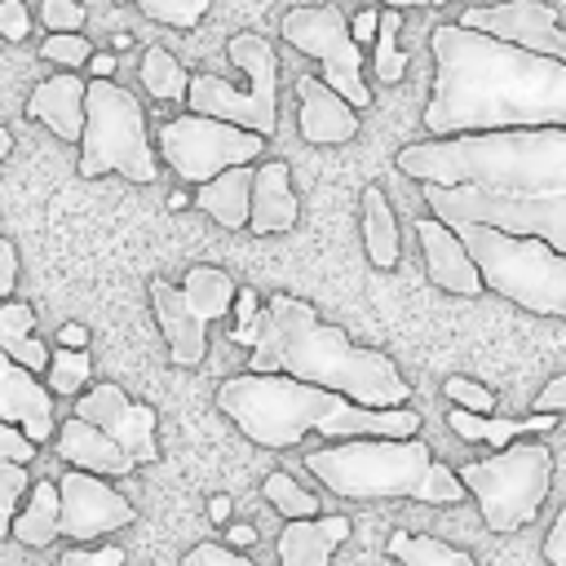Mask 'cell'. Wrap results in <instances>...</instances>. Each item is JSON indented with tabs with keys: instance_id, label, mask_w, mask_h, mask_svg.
Returning a JSON list of instances; mask_svg holds the SVG:
<instances>
[{
	"instance_id": "d590c367",
	"label": "cell",
	"mask_w": 566,
	"mask_h": 566,
	"mask_svg": "<svg viewBox=\"0 0 566 566\" xmlns=\"http://www.w3.org/2000/svg\"><path fill=\"white\" fill-rule=\"evenodd\" d=\"M27 486H31V469L22 460H0V535H9V517L18 513Z\"/></svg>"
},
{
	"instance_id": "681fc988",
	"label": "cell",
	"mask_w": 566,
	"mask_h": 566,
	"mask_svg": "<svg viewBox=\"0 0 566 566\" xmlns=\"http://www.w3.org/2000/svg\"><path fill=\"white\" fill-rule=\"evenodd\" d=\"M84 71H88V75H115V53H106V49L97 53V49H93V53L84 57Z\"/></svg>"
},
{
	"instance_id": "d6a6232c",
	"label": "cell",
	"mask_w": 566,
	"mask_h": 566,
	"mask_svg": "<svg viewBox=\"0 0 566 566\" xmlns=\"http://www.w3.org/2000/svg\"><path fill=\"white\" fill-rule=\"evenodd\" d=\"M398 31H402V9L380 4L376 9V35H371V44H376V75L385 84H398L407 75V53L398 49Z\"/></svg>"
},
{
	"instance_id": "f907efd6",
	"label": "cell",
	"mask_w": 566,
	"mask_h": 566,
	"mask_svg": "<svg viewBox=\"0 0 566 566\" xmlns=\"http://www.w3.org/2000/svg\"><path fill=\"white\" fill-rule=\"evenodd\" d=\"M57 345H71V349L88 345V327H84V323H62V327H57Z\"/></svg>"
},
{
	"instance_id": "e575fe53",
	"label": "cell",
	"mask_w": 566,
	"mask_h": 566,
	"mask_svg": "<svg viewBox=\"0 0 566 566\" xmlns=\"http://www.w3.org/2000/svg\"><path fill=\"white\" fill-rule=\"evenodd\" d=\"M150 22H164V27H199L203 13H208V0H133Z\"/></svg>"
},
{
	"instance_id": "74e56055",
	"label": "cell",
	"mask_w": 566,
	"mask_h": 566,
	"mask_svg": "<svg viewBox=\"0 0 566 566\" xmlns=\"http://www.w3.org/2000/svg\"><path fill=\"white\" fill-rule=\"evenodd\" d=\"M442 394H447L455 407H464V411H495V394H491L482 380H473V376H447Z\"/></svg>"
},
{
	"instance_id": "4dcf8cb0",
	"label": "cell",
	"mask_w": 566,
	"mask_h": 566,
	"mask_svg": "<svg viewBox=\"0 0 566 566\" xmlns=\"http://www.w3.org/2000/svg\"><path fill=\"white\" fill-rule=\"evenodd\" d=\"M389 557L402 566H469L464 548H451L433 535H416V531H394L389 535Z\"/></svg>"
},
{
	"instance_id": "db71d44e",
	"label": "cell",
	"mask_w": 566,
	"mask_h": 566,
	"mask_svg": "<svg viewBox=\"0 0 566 566\" xmlns=\"http://www.w3.org/2000/svg\"><path fill=\"white\" fill-rule=\"evenodd\" d=\"M111 44H115V53H124V49H133V35H128V31H119Z\"/></svg>"
},
{
	"instance_id": "ba28073f",
	"label": "cell",
	"mask_w": 566,
	"mask_h": 566,
	"mask_svg": "<svg viewBox=\"0 0 566 566\" xmlns=\"http://www.w3.org/2000/svg\"><path fill=\"white\" fill-rule=\"evenodd\" d=\"M75 142H80V177L119 172L137 186H150L159 177V155L146 133V111L111 75L84 80V124Z\"/></svg>"
},
{
	"instance_id": "ffe728a7",
	"label": "cell",
	"mask_w": 566,
	"mask_h": 566,
	"mask_svg": "<svg viewBox=\"0 0 566 566\" xmlns=\"http://www.w3.org/2000/svg\"><path fill=\"white\" fill-rule=\"evenodd\" d=\"M301 217V199L292 190V172L283 159H265L252 168V186H248V226L252 234H283L292 230Z\"/></svg>"
},
{
	"instance_id": "44dd1931",
	"label": "cell",
	"mask_w": 566,
	"mask_h": 566,
	"mask_svg": "<svg viewBox=\"0 0 566 566\" xmlns=\"http://www.w3.org/2000/svg\"><path fill=\"white\" fill-rule=\"evenodd\" d=\"M53 442H57V455L71 469H88V473H102V478H128L137 469L133 455L84 416H71V420L53 424Z\"/></svg>"
},
{
	"instance_id": "4316f807",
	"label": "cell",
	"mask_w": 566,
	"mask_h": 566,
	"mask_svg": "<svg viewBox=\"0 0 566 566\" xmlns=\"http://www.w3.org/2000/svg\"><path fill=\"white\" fill-rule=\"evenodd\" d=\"M0 349L35 376L49 363V345L35 336V310L18 296H0Z\"/></svg>"
},
{
	"instance_id": "3957f363",
	"label": "cell",
	"mask_w": 566,
	"mask_h": 566,
	"mask_svg": "<svg viewBox=\"0 0 566 566\" xmlns=\"http://www.w3.org/2000/svg\"><path fill=\"white\" fill-rule=\"evenodd\" d=\"M217 411L239 424L243 438L256 447H296L305 433L323 438H358V433H385L407 438L420 433V411L407 402L398 407H363L336 389L296 380L287 371H239L217 385Z\"/></svg>"
},
{
	"instance_id": "8992f818",
	"label": "cell",
	"mask_w": 566,
	"mask_h": 566,
	"mask_svg": "<svg viewBox=\"0 0 566 566\" xmlns=\"http://www.w3.org/2000/svg\"><path fill=\"white\" fill-rule=\"evenodd\" d=\"M451 230L464 243L482 287L544 318L566 314V252L562 248L544 243L539 234H513V230H495L478 221H451Z\"/></svg>"
},
{
	"instance_id": "e0dca14e",
	"label": "cell",
	"mask_w": 566,
	"mask_h": 566,
	"mask_svg": "<svg viewBox=\"0 0 566 566\" xmlns=\"http://www.w3.org/2000/svg\"><path fill=\"white\" fill-rule=\"evenodd\" d=\"M296 128L310 146H345L358 137V111L318 75L296 80Z\"/></svg>"
},
{
	"instance_id": "ac0fdd59",
	"label": "cell",
	"mask_w": 566,
	"mask_h": 566,
	"mask_svg": "<svg viewBox=\"0 0 566 566\" xmlns=\"http://www.w3.org/2000/svg\"><path fill=\"white\" fill-rule=\"evenodd\" d=\"M416 239H420V256H424V274L429 283H438L451 296H482V279L464 252V243L455 239V230L447 221H438L433 212L416 221Z\"/></svg>"
},
{
	"instance_id": "30bf717a",
	"label": "cell",
	"mask_w": 566,
	"mask_h": 566,
	"mask_svg": "<svg viewBox=\"0 0 566 566\" xmlns=\"http://www.w3.org/2000/svg\"><path fill=\"white\" fill-rule=\"evenodd\" d=\"M424 186V203L438 221H478L513 234H539L566 252V195H495L478 186Z\"/></svg>"
},
{
	"instance_id": "7dc6e473",
	"label": "cell",
	"mask_w": 566,
	"mask_h": 566,
	"mask_svg": "<svg viewBox=\"0 0 566 566\" xmlns=\"http://www.w3.org/2000/svg\"><path fill=\"white\" fill-rule=\"evenodd\" d=\"M531 411H566V376H553V380L539 389V398H535Z\"/></svg>"
},
{
	"instance_id": "9a60e30c",
	"label": "cell",
	"mask_w": 566,
	"mask_h": 566,
	"mask_svg": "<svg viewBox=\"0 0 566 566\" xmlns=\"http://www.w3.org/2000/svg\"><path fill=\"white\" fill-rule=\"evenodd\" d=\"M75 416H84L102 433H111L133 455V464H155L159 460V438H155L159 416H155V407L150 402H133L119 385L102 380V385L75 394Z\"/></svg>"
},
{
	"instance_id": "60d3db41",
	"label": "cell",
	"mask_w": 566,
	"mask_h": 566,
	"mask_svg": "<svg viewBox=\"0 0 566 566\" xmlns=\"http://www.w3.org/2000/svg\"><path fill=\"white\" fill-rule=\"evenodd\" d=\"M186 566H248V548H234V544H195L186 557Z\"/></svg>"
},
{
	"instance_id": "6f0895ef",
	"label": "cell",
	"mask_w": 566,
	"mask_h": 566,
	"mask_svg": "<svg viewBox=\"0 0 566 566\" xmlns=\"http://www.w3.org/2000/svg\"><path fill=\"white\" fill-rule=\"evenodd\" d=\"M119 4H128V0H119Z\"/></svg>"
},
{
	"instance_id": "9f6ffc18",
	"label": "cell",
	"mask_w": 566,
	"mask_h": 566,
	"mask_svg": "<svg viewBox=\"0 0 566 566\" xmlns=\"http://www.w3.org/2000/svg\"><path fill=\"white\" fill-rule=\"evenodd\" d=\"M13 150V137H9V128H0V159Z\"/></svg>"
},
{
	"instance_id": "f35d334b",
	"label": "cell",
	"mask_w": 566,
	"mask_h": 566,
	"mask_svg": "<svg viewBox=\"0 0 566 566\" xmlns=\"http://www.w3.org/2000/svg\"><path fill=\"white\" fill-rule=\"evenodd\" d=\"M128 553L119 544H88V539H75L66 553H62V566H119Z\"/></svg>"
},
{
	"instance_id": "bcb514c9",
	"label": "cell",
	"mask_w": 566,
	"mask_h": 566,
	"mask_svg": "<svg viewBox=\"0 0 566 566\" xmlns=\"http://www.w3.org/2000/svg\"><path fill=\"white\" fill-rule=\"evenodd\" d=\"M18 287V248L0 234V296H9Z\"/></svg>"
},
{
	"instance_id": "ee69618b",
	"label": "cell",
	"mask_w": 566,
	"mask_h": 566,
	"mask_svg": "<svg viewBox=\"0 0 566 566\" xmlns=\"http://www.w3.org/2000/svg\"><path fill=\"white\" fill-rule=\"evenodd\" d=\"M0 460H22V464L35 460V442L9 420H0Z\"/></svg>"
},
{
	"instance_id": "c3c4849f",
	"label": "cell",
	"mask_w": 566,
	"mask_h": 566,
	"mask_svg": "<svg viewBox=\"0 0 566 566\" xmlns=\"http://www.w3.org/2000/svg\"><path fill=\"white\" fill-rule=\"evenodd\" d=\"M349 35H354V44H371V35H376V9H363V13H354V27H349Z\"/></svg>"
},
{
	"instance_id": "484cf974",
	"label": "cell",
	"mask_w": 566,
	"mask_h": 566,
	"mask_svg": "<svg viewBox=\"0 0 566 566\" xmlns=\"http://www.w3.org/2000/svg\"><path fill=\"white\" fill-rule=\"evenodd\" d=\"M9 535L27 548H49L57 539V482L35 478L27 486V504H18L9 517Z\"/></svg>"
},
{
	"instance_id": "cb8c5ba5",
	"label": "cell",
	"mask_w": 566,
	"mask_h": 566,
	"mask_svg": "<svg viewBox=\"0 0 566 566\" xmlns=\"http://www.w3.org/2000/svg\"><path fill=\"white\" fill-rule=\"evenodd\" d=\"M248 186H252V164H230L203 181H195V208L208 212L217 226L226 230H243L248 226Z\"/></svg>"
},
{
	"instance_id": "d4e9b609",
	"label": "cell",
	"mask_w": 566,
	"mask_h": 566,
	"mask_svg": "<svg viewBox=\"0 0 566 566\" xmlns=\"http://www.w3.org/2000/svg\"><path fill=\"white\" fill-rule=\"evenodd\" d=\"M447 424L455 438H469V442H509V438H522V433H553L562 424V411H531L526 420H500L491 411H464L451 402L447 411Z\"/></svg>"
},
{
	"instance_id": "f5cc1de1",
	"label": "cell",
	"mask_w": 566,
	"mask_h": 566,
	"mask_svg": "<svg viewBox=\"0 0 566 566\" xmlns=\"http://www.w3.org/2000/svg\"><path fill=\"white\" fill-rule=\"evenodd\" d=\"M208 517H212V522H226V517H230V495H212V500H208Z\"/></svg>"
},
{
	"instance_id": "1f68e13d",
	"label": "cell",
	"mask_w": 566,
	"mask_h": 566,
	"mask_svg": "<svg viewBox=\"0 0 566 566\" xmlns=\"http://www.w3.org/2000/svg\"><path fill=\"white\" fill-rule=\"evenodd\" d=\"M88 376H93V354H88V345H80V349H71V345L49 349V363H44V389H49V394L71 398V394H80V389L88 385Z\"/></svg>"
},
{
	"instance_id": "d6986e66",
	"label": "cell",
	"mask_w": 566,
	"mask_h": 566,
	"mask_svg": "<svg viewBox=\"0 0 566 566\" xmlns=\"http://www.w3.org/2000/svg\"><path fill=\"white\" fill-rule=\"evenodd\" d=\"M150 310L168 340V358L177 367H199L208 354V323L186 305L181 287L168 279H150Z\"/></svg>"
},
{
	"instance_id": "6da1fadb",
	"label": "cell",
	"mask_w": 566,
	"mask_h": 566,
	"mask_svg": "<svg viewBox=\"0 0 566 566\" xmlns=\"http://www.w3.org/2000/svg\"><path fill=\"white\" fill-rule=\"evenodd\" d=\"M433 88L424 102V133L535 128L566 124V57H548L478 27L442 22L429 31Z\"/></svg>"
},
{
	"instance_id": "8fae6325",
	"label": "cell",
	"mask_w": 566,
	"mask_h": 566,
	"mask_svg": "<svg viewBox=\"0 0 566 566\" xmlns=\"http://www.w3.org/2000/svg\"><path fill=\"white\" fill-rule=\"evenodd\" d=\"M261 150H265L261 133L239 128V124L217 119V115H199V111L168 119L155 137V155L186 181H203L230 164H252Z\"/></svg>"
},
{
	"instance_id": "277c9868",
	"label": "cell",
	"mask_w": 566,
	"mask_h": 566,
	"mask_svg": "<svg viewBox=\"0 0 566 566\" xmlns=\"http://www.w3.org/2000/svg\"><path fill=\"white\" fill-rule=\"evenodd\" d=\"M398 172L495 195H566V124L442 133L398 150Z\"/></svg>"
},
{
	"instance_id": "f1b7e54d",
	"label": "cell",
	"mask_w": 566,
	"mask_h": 566,
	"mask_svg": "<svg viewBox=\"0 0 566 566\" xmlns=\"http://www.w3.org/2000/svg\"><path fill=\"white\" fill-rule=\"evenodd\" d=\"M234 279L221 270V265H190L186 270V279H181V296H186V305L212 327L217 318H226L230 314V296H234Z\"/></svg>"
},
{
	"instance_id": "5b68a950",
	"label": "cell",
	"mask_w": 566,
	"mask_h": 566,
	"mask_svg": "<svg viewBox=\"0 0 566 566\" xmlns=\"http://www.w3.org/2000/svg\"><path fill=\"white\" fill-rule=\"evenodd\" d=\"M305 469L318 478V486H327L332 495H345V500H420V504L464 500L455 469L433 460V451L420 433L336 438L332 447L310 451Z\"/></svg>"
},
{
	"instance_id": "2e32d148",
	"label": "cell",
	"mask_w": 566,
	"mask_h": 566,
	"mask_svg": "<svg viewBox=\"0 0 566 566\" xmlns=\"http://www.w3.org/2000/svg\"><path fill=\"white\" fill-rule=\"evenodd\" d=\"M0 420L18 424L35 447L53 438V394L44 389V380L35 371H27L22 363H13L0 349Z\"/></svg>"
},
{
	"instance_id": "7a4b0ae2",
	"label": "cell",
	"mask_w": 566,
	"mask_h": 566,
	"mask_svg": "<svg viewBox=\"0 0 566 566\" xmlns=\"http://www.w3.org/2000/svg\"><path fill=\"white\" fill-rule=\"evenodd\" d=\"M248 349V371H287L363 407L411 402V385L385 349L354 345L340 323H323L310 301L287 292H274L265 310H256V336Z\"/></svg>"
},
{
	"instance_id": "816d5d0a",
	"label": "cell",
	"mask_w": 566,
	"mask_h": 566,
	"mask_svg": "<svg viewBox=\"0 0 566 566\" xmlns=\"http://www.w3.org/2000/svg\"><path fill=\"white\" fill-rule=\"evenodd\" d=\"M226 539H230L234 548H252V544H256V531H252L248 522H234V526H226Z\"/></svg>"
},
{
	"instance_id": "f6af8a7d",
	"label": "cell",
	"mask_w": 566,
	"mask_h": 566,
	"mask_svg": "<svg viewBox=\"0 0 566 566\" xmlns=\"http://www.w3.org/2000/svg\"><path fill=\"white\" fill-rule=\"evenodd\" d=\"M544 562L548 566H566V509H557L548 531H544Z\"/></svg>"
},
{
	"instance_id": "11a10c76",
	"label": "cell",
	"mask_w": 566,
	"mask_h": 566,
	"mask_svg": "<svg viewBox=\"0 0 566 566\" xmlns=\"http://www.w3.org/2000/svg\"><path fill=\"white\" fill-rule=\"evenodd\" d=\"M376 4H394V9H411V4H433V0H376Z\"/></svg>"
},
{
	"instance_id": "7402d4cb",
	"label": "cell",
	"mask_w": 566,
	"mask_h": 566,
	"mask_svg": "<svg viewBox=\"0 0 566 566\" xmlns=\"http://www.w3.org/2000/svg\"><path fill=\"white\" fill-rule=\"evenodd\" d=\"M345 539H349L345 513H310V517H283V535L274 548L283 566H327Z\"/></svg>"
},
{
	"instance_id": "ab89813d",
	"label": "cell",
	"mask_w": 566,
	"mask_h": 566,
	"mask_svg": "<svg viewBox=\"0 0 566 566\" xmlns=\"http://www.w3.org/2000/svg\"><path fill=\"white\" fill-rule=\"evenodd\" d=\"M230 314L239 318L234 323V345H252V336H256V292L252 287H234V296H230Z\"/></svg>"
},
{
	"instance_id": "836d02e7",
	"label": "cell",
	"mask_w": 566,
	"mask_h": 566,
	"mask_svg": "<svg viewBox=\"0 0 566 566\" xmlns=\"http://www.w3.org/2000/svg\"><path fill=\"white\" fill-rule=\"evenodd\" d=\"M261 495H265L283 517H310V513H318V495H310L305 486H296V478H287L283 469L265 473Z\"/></svg>"
},
{
	"instance_id": "83f0119b",
	"label": "cell",
	"mask_w": 566,
	"mask_h": 566,
	"mask_svg": "<svg viewBox=\"0 0 566 566\" xmlns=\"http://www.w3.org/2000/svg\"><path fill=\"white\" fill-rule=\"evenodd\" d=\"M363 248H367V261L376 270L398 265V217H394L389 195L380 186L363 190Z\"/></svg>"
},
{
	"instance_id": "5bb4252c",
	"label": "cell",
	"mask_w": 566,
	"mask_h": 566,
	"mask_svg": "<svg viewBox=\"0 0 566 566\" xmlns=\"http://www.w3.org/2000/svg\"><path fill=\"white\" fill-rule=\"evenodd\" d=\"M460 27H478L495 40L566 57V31H562V9L544 0H500V4H473L460 13Z\"/></svg>"
},
{
	"instance_id": "4fadbf2b",
	"label": "cell",
	"mask_w": 566,
	"mask_h": 566,
	"mask_svg": "<svg viewBox=\"0 0 566 566\" xmlns=\"http://www.w3.org/2000/svg\"><path fill=\"white\" fill-rule=\"evenodd\" d=\"M137 522V509L128 495L111 486V478L71 469L57 478V535L71 539H106L111 531H124Z\"/></svg>"
},
{
	"instance_id": "7c38bea8",
	"label": "cell",
	"mask_w": 566,
	"mask_h": 566,
	"mask_svg": "<svg viewBox=\"0 0 566 566\" xmlns=\"http://www.w3.org/2000/svg\"><path fill=\"white\" fill-rule=\"evenodd\" d=\"M283 40L323 66V84H332L354 111L371 106V88L363 80V53L349 35V18L340 4H301L283 13Z\"/></svg>"
},
{
	"instance_id": "52a82bcc",
	"label": "cell",
	"mask_w": 566,
	"mask_h": 566,
	"mask_svg": "<svg viewBox=\"0 0 566 566\" xmlns=\"http://www.w3.org/2000/svg\"><path fill=\"white\" fill-rule=\"evenodd\" d=\"M553 447L548 442H535L522 433L500 442L491 460H473V464H460L455 478L464 486V495L478 500V513L482 522L495 531V535H513L522 526H531L539 517V509L553 500Z\"/></svg>"
},
{
	"instance_id": "9c48e42d",
	"label": "cell",
	"mask_w": 566,
	"mask_h": 566,
	"mask_svg": "<svg viewBox=\"0 0 566 566\" xmlns=\"http://www.w3.org/2000/svg\"><path fill=\"white\" fill-rule=\"evenodd\" d=\"M226 53L239 71H248V88H230L221 75L190 71L181 102L199 115H217V119H230V124L252 128L261 137H274V128H279V53H274V40L243 31V35H230Z\"/></svg>"
},
{
	"instance_id": "f546056e",
	"label": "cell",
	"mask_w": 566,
	"mask_h": 566,
	"mask_svg": "<svg viewBox=\"0 0 566 566\" xmlns=\"http://www.w3.org/2000/svg\"><path fill=\"white\" fill-rule=\"evenodd\" d=\"M137 75H142V88L155 97V102H181L186 97V80L190 71L164 49V44H150L137 62Z\"/></svg>"
},
{
	"instance_id": "7bdbcfd3",
	"label": "cell",
	"mask_w": 566,
	"mask_h": 566,
	"mask_svg": "<svg viewBox=\"0 0 566 566\" xmlns=\"http://www.w3.org/2000/svg\"><path fill=\"white\" fill-rule=\"evenodd\" d=\"M0 35L4 40H27L31 35V9L22 0H0Z\"/></svg>"
},
{
	"instance_id": "8d00e7d4",
	"label": "cell",
	"mask_w": 566,
	"mask_h": 566,
	"mask_svg": "<svg viewBox=\"0 0 566 566\" xmlns=\"http://www.w3.org/2000/svg\"><path fill=\"white\" fill-rule=\"evenodd\" d=\"M93 53V44H88V35H80V31H49L44 35V44H40V57L44 62H57V66H84V57Z\"/></svg>"
},
{
	"instance_id": "603a6c76",
	"label": "cell",
	"mask_w": 566,
	"mask_h": 566,
	"mask_svg": "<svg viewBox=\"0 0 566 566\" xmlns=\"http://www.w3.org/2000/svg\"><path fill=\"white\" fill-rule=\"evenodd\" d=\"M27 119H40L53 137L75 142L80 124H84V75H75L71 66L53 80H40L27 97Z\"/></svg>"
},
{
	"instance_id": "b9f144b4",
	"label": "cell",
	"mask_w": 566,
	"mask_h": 566,
	"mask_svg": "<svg viewBox=\"0 0 566 566\" xmlns=\"http://www.w3.org/2000/svg\"><path fill=\"white\" fill-rule=\"evenodd\" d=\"M40 22H44V31H80L84 27V4L80 0H44Z\"/></svg>"
}]
</instances>
